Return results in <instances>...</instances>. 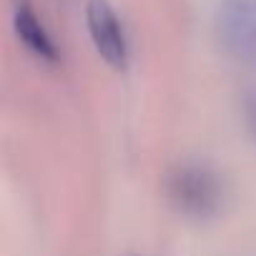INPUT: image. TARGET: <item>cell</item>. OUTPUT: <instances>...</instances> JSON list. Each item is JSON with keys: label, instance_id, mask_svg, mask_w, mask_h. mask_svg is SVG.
Listing matches in <instances>:
<instances>
[{"label": "cell", "instance_id": "5b68a950", "mask_svg": "<svg viewBox=\"0 0 256 256\" xmlns=\"http://www.w3.org/2000/svg\"><path fill=\"white\" fill-rule=\"evenodd\" d=\"M246 120H248L251 134L256 136V96H251V98L246 100Z\"/></svg>", "mask_w": 256, "mask_h": 256}, {"label": "cell", "instance_id": "277c9868", "mask_svg": "<svg viewBox=\"0 0 256 256\" xmlns=\"http://www.w3.org/2000/svg\"><path fill=\"white\" fill-rule=\"evenodd\" d=\"M13 26H16L18 38L33 56H38L40 60H48V63L58 60V48H56L53 38L48 36L46 26L40 23L30 0H13Z\"/></svg>", "mask_w": 256, "mask_h": 256}, {"label": "cell", "instance_id": "3957f363", "mask_svg": "<svg viewBox=\"0 0 256 256\" xmlns=\"http://www.w3.org/2000/svg\"><path fill=\"white\" fill-rule=\"evenodd\" d=\"M171 198L186 214H208L216 206V181L201 168H184L171 178Z\"/></svg>", "mask_w": 256, "mask_h": 256}, {"label": "cell", "instance_id": "6da1fadb", "mask_svg": "<svg viewBox=\"0 0 256 256\" xmlns=\"http://www.w3.org/2000/svg\"><path fill=\"white\" fill-rule=\"evenodd\" d=\"M216 26L226 53L256 68V0H221Z\"/></svg>", "mask_w": 256, "mask_h": 256}, {"label": "cell", "instance_id": "7a4b0ae2", "mask_svg": "<svg viewBox=\"0 0 256 256\" xmlns=\"http://www.w3.org/2000/svg\"><path fill=\"white\" fill-rule=\"evenodd\" d=\"M86 23H88V33H90V40H93L98 56L110 68L126 70V66H128L126 33H123V26L108 0H88Z\"/></svg>", "mask_w": 256, "mask_h": 256}]
</instances>
